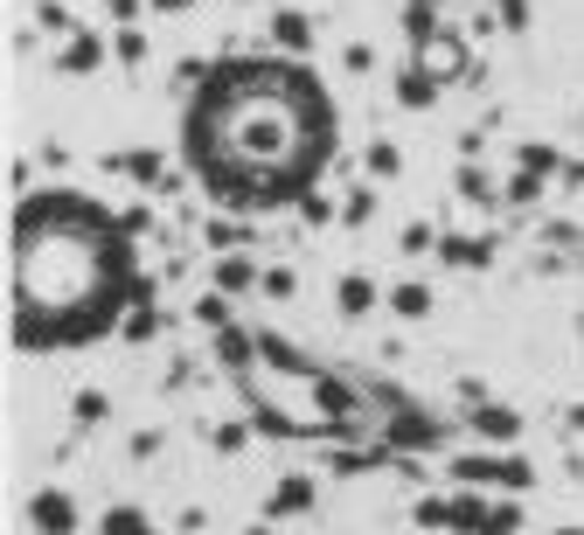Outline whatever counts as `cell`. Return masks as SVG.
I'll return each mask as SVG.
<instances>
[{
  "instance_id": "5bb4252c",
  "label": "cell",
  "mask_w": 584,
  "mask_h": 535,
  "mask_svg": "<svg viewBox=\"0 0 584 535\" xmlns=\"http://www.w3.org/2000/svg\"><path fill=\"white\" fill-rule=\"evenodd\" d=\"M98 417H105V396L84 390V396H78V425H98Z\"/></svg>"
},
{
  "instance_id": "8fae6325",
  "label": "cell",
  "mask_w": 584,
  "mask_h": 535,
  "mask_svg": "<svg viewBox=\"0 0 584 535\" xmlns=\"http://www.w3.org/2000/svg\"><path fill=\"white\" fill-rule=\"evenodd\" d=\"M334 299H342V313H369L376 285H369V278H342V293H334Z\"/></svg>"
},
{
  "instance_id": "9c48e42d",
  "label": "cell",
  "mask_w": 584,
  "mask_h": 535,
  "mask_svg": "<svg viewBox=\"0 0 584 535\" xmlns=\"http://www.w3.org/2000/svg\"><path fill=\"white\" fill-rule=\"evenodd\" d=\"M216 355L230 361V369H251V334H237V328H223L216 334Z\"/></svg>"
},
{
  "instance_id": "5b68a950",
  "label": "cell",
  "mask_w": 584,
  "mask_h": 535,
  "mask_svg": "<svg viewBox=\"0 0 584 535\" xmlns=\"http://www.w3.org/2000/svg\"><path fill=\"white\" fill-rule=\"evenodd\" d=\"M28 528L35 535H78V501H70L63 487H43L28 501Z\"/></svg>"
},
{
  "instance_id": "3957f363",
  "label": "cell",
  "mask_w": 584,
  "mask_h": 535,
  "mask_svg": "<svg viewBox=\"0 0 584 535\" xmlns=\"http://www.w3.org/2000/svg\"><path fill=\"white\" fill-rule=\"evenodd\" d=\"M487 508H494V501H480V487L425 494V501H418V528H431V535H480Z\"/></svg>"
},
{
  "instance_id": "9a60e30c",
  "label": "cell",
  "mask_w": 584,
  "mask_h": 535,
  "mask_svg": "<svg viewBox=\"0 0 584 535\" xmlns=\"http://www.w3.org/2000/svg\"><path fill=\"white\" fill-rule=\"evenodd\" d=\"M369 167H376V175H397L404 160H397V146H376V153H369Z\"/></svg>"
},
{
  "instance_id": "4fadbf2b",
  "label": "cell",
  "mask_w": 584,
  "mask_h": 535,
  "mask_svg": "<svg viewBox=\"0 0 584 535\" xmlns=\"http://www.w3.org/2000/svg\"><path fill=\"white\" fill-rule=\"evenodd\" d=\"M425 306H431L425 285H397V313H425Z\"/></svg>"
},
{
  "instance_id": "2e32d148",
  "label": "cell",
  "mask_w": 584,
  "mask_h": 535,
  "mask_svg": "<svg viewBox=\"0 0 584 535\" xmlns=\"http://www.w3.org/2000/svg\"><path fill=\"white\" fill-rule=\"evenodd\" d=\"M243 535H272V522H265V528H243Z\"/></svg>"
},
{
  "instance_id": "277c9868",
  "label": "cell",
  "mask_w": 584,
  "mask_h": 535,
  "mask_svg": "<svg viewBox=\"0 0 584 535\" xmlns=\"http://www.w3.org/2000/svg\"><path fill=\"white\" fill-rule=\"evenodd\" d=\"M452 480H460V487H508V494H522V487L536 480V473H529V459L474 452V459H452Z\"/></svg>"
},
{
  "instance_id": "ba28073f",
  "label": "cell",
  "mask_w": 584,
  "mask_h": 535,
  "mask_svg": "<svg viewBox=\"0 0 584 535\" xmlns=\"http://www.w3.org/2000/svg\"><path fill=\"white\" fill-rule=\"evenodd\" d=\"M480 535H522V501H494L487 522H480Z\"/></svg>"
},
{
  "instance_id": "30bf717a",
  "label": "cell",
  "mask_w": 584,
  "mask_h": 535,
  "mask_svg": "<svg viewBox=\"0 0 584 535\" xmlns=\"http://www.w3.org/2000/svg\"><path fill=\"white\" fill-rule=\"evenodd\" d=\"M98 528H105V535H154V528H146V514H140V508H111Z\"/></svg>"
},
{
  "instance_id": "6da1fadb",
  "label": "cell",
  "mask_w": 584,
  "mask_h": 535,
  "mask_svg": "<svg viewBox=\"0 0 584 535\" xmlns=\"http://www.w3.org/2000/svg\"><path fill=\"white\" fill-rule=\"evenodd\" d=\"M342 119L307 56H230L188 76L181 160L202 195L230 216L299 209L327 175Z\"/></svg>"
},
{
  "instance_id": "8992f818",
  "label": "cell",
  "mask_w": 584,
  "mask_h": 535,
  "mask_svg": "<svg viewBox=\"0 0 584 535\" xmlns=\"http://www.w3.org/2000/svg\"><path fill=\"white\" fill-rule=\"evenodd\" d=\"M307 508H313V480H307V473H286V480L272 487V501H265L272 522H286V514H307Z\"/></svg>"
},
{
  "instance_id": "7c38bea8",
  "label": "cell",
  "mask_w": 584,
  "mask_h": 535,
  "mask_svg": "<svg viewBox=\"0 0 584 535\" xmlns=\"http://www.w3.org/2000/svg\"><path fill=\"white\" fill-rule=\"evenodd\" d=\"M243 285H251V264H243V258H223V264H216V293H243Z\"/></svg>"
},
{
  "instance_id": "52a82bcc",
  "label": "cell",
  "mask_w": 584,
  "mask_h": 535,
  "mask_svg": "<svg viewBox=\"0 0 584 535\" xmlns=\"http://www.w3.org/2000/svg\"><path fill=\"white\" fill-rule=\"evenodd\" d=\"M474 431H480V438H494V445H515L522 417H515V411H501V404H480V411H474Z\"/></svg>"
},
{
  "instance_id": "7a4b0ae2",
  "label": "cell",
  "mask_w": 584,
  "mask_h": 535,
  "mask_svg": "<svg viewBox=\"0 0 584 535\" xmlns=\"http://www.w3.org/2000/svg\"><path fill=\"white\" fill-rule=\"evenodd\" d=\"M133 237L140 216H111L78 188H22L14 202V348L70 355L119 334L126 313L154 299L140 278Z\"/></svg>"
},
{
  "instance_id": "e0dca14e",
  "label": "cell",
  "mask_w": 584,
  "mask_h": 535,
  "mask_svg": "<svg viewBox=\"0 0 584 535\" xmlns=\"http://www.w3.org/2000/svg\"><path fill=\"white\" fill-rule=\"evenodd\" d=\"M557 535H584V528H557Z\"/></svg>"
}]
</instances>
